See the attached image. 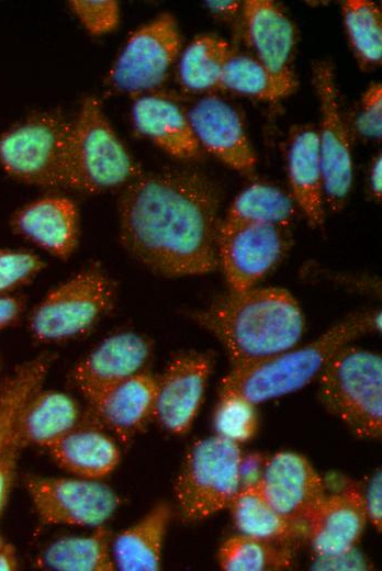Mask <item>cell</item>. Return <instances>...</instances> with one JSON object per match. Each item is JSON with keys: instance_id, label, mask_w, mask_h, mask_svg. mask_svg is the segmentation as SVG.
Returning a JSON list of instances; mask_svg holds the SVG:
<instances>
[{"instance_id": "16", "label": "cell", "mask_w": 382, "mask_h": 571, "mask_svg": "<svg viewBox=\"0 0 382 571\" xmlns=\"http://www.w3.org/2000/svg\"><path fill=\"white\" fill-rule=\"evenodd\" d=\"M193 133L205 150L232 169L250 173L257 158L237 111L223 99L206 96L188 112Z\"/></svg>"}, {"instance_id": "29", "label": "cell", "mask_w": 382, "mask_h": 571, "mask_svg": "<svg viewBox=\"0 0 382 571\" xmlns=\"http://www.w3.org/2000/svg\"><path fill=\"white\" fill-rule=\"evenodd\" d=\"M112 534L102 525L81 537L60 538L43 552L42 564L59 571H113Z\"/></svg>"}, {"instance_id": "26", "label": "cell", "mask_w": 382, "mask_h": 571, "mask_svg": "<svg viewBox=\"0 0 382 571\" xmlns=\"http://www.w3.org/2000/svg\"><path fill=\"white\" fill-rule=\"evenodd\" d=\"M229 510L234 524L241 534L290 547L305 539V523L279 513L266 501L255 484L240 488Z\"/></svg>"}, {"instance_id": "36", "label": "cell", "mask_w": 382, "mask_h": 571, "mask_svg": "<svg viewBox=\"0 0 382 571\" xmlns=\"http://www.w3.org/2000/svg\"><path fill=\"white\" fill-rule=\"evenodd\" d=\"M71 11L92 35L113 31L119 24V4L114 0H71Z\"/></svg>"}, {"instance_id": "5", "label": "cell", "mask_w": 382, "mask_h": 571, "mask_svg": "<svg viewBox=\"0 0 382 571\" xmlns=\"http://www.w3.org/2000/svg\"><path fill=\"white\" fill-rule=\"evenodd\" d=\"M318 394L325 410L356 437L382 435V358L351 344L339 349L321 371Z\"/></svg>"}, {"instance_id": "39", "label": "cell", "mask_w": 382, "mask_h": 571, "mask_svg": "<svg viewBox=\"0 0 382 571\" xmlns=\"http://www.w3.org/2000/svg\"><path fill=\"white\" fill-rule=\"evenodd\" d=\"M363 495V503L368 523L378 531L382 530V472L377 469L371 475L366 493Z\"/></svg>"}, {"instance_id": "18", "label": "cell", "mask_w": 382, "mask_h": 571, "mask_svg": "<svg viewBox=\"0 0 382 571\" xmlns=\"http://www.w3.org/2000/svg\"><path fill=\"white\" fill-rule=\"evenodd\" d=\"M157 379L139 372L89 403L88 419L128 440L154 417Z\"/></svg>"}, {"instance_id": "8", "label": "cell", "mask_w": 382, "mask_h": 571, "mask_svg": "<svg viewBox=\"0 0 382 571\" xmlns=\"http://www.w3.org/2000/svg\"><path fill=\"white\" fill-rule=\"evenodd\" d=\"M69 132L56 114L33 115L0 135V167L27 184L63 186Z\"/></svg>"}, {"instance_id": "1", "label": "cell", "mask_w": 382, "mask_h": 571, "mask_svg": "<svg viewBox=\"0 0 382 571\" xmlns=\"http://www.w3.org/2000/svg\"><path fill=\"white\" fill-rule=\"evenodd\" d=\"M220 205L217 186L200 171L139 175L120 197L121 243L160 276L209 273L218 267Z\"/></svg>"}, {"instance_id": "40", "label": "cell", "mask_w": 382, "mask_h": 571, "mask_svg": "<svg viewBox=\"0 0 382 571\" xmlns=\"http://www.w3.org/2000/svg\"><path fill=\"white\" fill-rule=\"evenodd\" d=\"M368 560L356 548L338 556L317 558L314 567L317 570H368Z\"/></svg>"}, {"instance_id": "27", "label": "cell", "mask_w": 382, "mask_h": 571, "mask_svg": "<svg viewBox=\"0 0 382 571\" xmlns=\"http://www.w3.org/2000/svg\"><path fill=\"white\" fill-rule=\"evenodd\" d=\"M296 213L293 200L277 187L255 183L243 190L221 221L218 238L233 231L258 224L288 227Z\"/></svg>"}, {"instance_id": "44", "label": "cell", "mask_w": 382, "mask_h": 571, "mask_svg": "<svg viewBox=\"0 0 382 571\" xmlns=\"http://www.w3.org/2000/svg\"><path fill=\"white\" fill-rule=\"evenodd\" d=\"M206 7L220 20H232L239 11L237 1H206Z\"/></svg>"}, {"instance_id": "23", "label": "cell", "mask_w": 382, "mask_h": 571, "mask_svg": "<svg viewBox=\"0 0 382 571\" xmlns=\"http://www.w3.org/2000/svg\"><path fill=\"white\" fill-rule=\"evenodd\" d=\"M53 459L69 473L100 480L117 467L121 454L116 444L88 422L78 425L48 447Z\"/></svg>"}, {"instance_id": "31", "label": "cell", "mask_w": 382, "mask_h": 571, "mask_svg": "<svg viewBox=\"0 0 382 571\" xmlns=\"http://www.w3.org/2000/svg\"><path fill=\"white\" fill-rule=\"evenodd\" d=\"M224 571H280L293 567L290 546L239 534L224 540L217 551Z\"/></svg>"}, {"instance_id": "25", "label": "cell", "mask_w": 382, "mask_h": 571, "mask_svg": "<svg viewBox=\"0 0 382 571\" xmlns=\"http://www.w3.org/2000/svg\"><path fill=\"white\" fill-rule=\"evenodd\" d=\"M80 411L72 398L38 389L25 404L20 417V434L24 446L48 448L79 425Z\"/></svg>"}, {"instance_id": "33", "label": "cell", "mask_w": 382, "mask_h": 571, "mask_svg": "<svg viewBox=\"0 0 382 571\" xmlns=\"http://www.w3.org/2000/svg\"><path fill=\"white\" fill-rule=\"evenodd\" d=\"M341 13L347 36L359 65L364 69L382 60V14L370 0H347Z\"/></svg>"}, {"instance_id": "22", "label": "cell", "mask_w": 382, "mask_h": 571, "mask_svg": "<svg viewBox=\"0 0 382 571\" xmlns=\"http://www.w3.org/2000/svg\"><path fill=\"white\" fill-rule=\"evenodd\" d=\"M135 128L170 156L192 160L201 155V146L188 115L180 107L161 96L145 94L132 108Z\"/></svg>"}, {"instance_id": "45", "label": "cell", "mask_w": 382, "mask_h": 571, "mask_svg": "<svg viewBox=\"0 0 382 571\" xmlns=\"http://www.w3.org/2000/svg\"><path fill=\"white\" fill-rule=\"evenodd\" d=\"M19 567L15 549L8 544L0 550V571H14Z\"/></svg>"}, {"instance_id": "19", "label": "cell", "mask_w": 382, "mask_h": 571, "mask_svg": "<svg viewBox=\"0 0 382 571\" xmlns=\"http://www.w3.org/2000/svg\"><path fill=\"white\" fill-rule=\"evenodd\" d=\"M13 231L53 256L67 259L78 242V212L65 197H45L19 209L12 216Z\"/></svg>"}, {"instance_id": "42", "label": "cell", "mask_w": 382, "mask_h": 571, "mask_svg": "<svg viewBox=\"0 0 382 571\" xmlns=\"http://www.w3.org/2000/svg\"><path fill=\"white\" fill-rule=\"evenodd\" d=\"M24 300L10 293H0V332L16 323L24 310Z\"/></svg>"}, {"instance_id": "34", "label": "cell", "mask_w": 382, "mask_h": 571, "mask_svg": "<svg viewBox=\"0 0 382 571\" xmlns=\"http://www.w3.org/2000/svg\"><path fill=\"white\" fill-rule=\"evenodd\" d=\"M255 404L234 393H220L214 413L216 435L236 444L254 437L258 426Z\"/></svg>"}, {"instance_id": "43", "label": "cell", "mask_w": 382, "mask_h": 571, "mask_svg": "<svg viewBox=\"0 0 382 571\" xmlns=\"http://www.w3.org/2000/svg\"><path fill=\"white\" fill-rule=\"evenodd\" d=\"M369 189L371 195L380 201L382 197V157L379 153L371 161L369 168Z\"/></svg>"}, {"instance_id": "10", "label": "cell", "mask_w": 382, "mask_h": 571, "mask_svg": "<svg viewBox=\"0 0 382 571\" xmlns=\"http://www.w3.org/2000/svg\"><path fill=\"white\" fill-rule=\"evenodd\" d=\"M24 486L42 523L97 527L119 506L114 491L99 480L26 475Z\"/></svg>"}, {"instance_id": "24", "label": "cell", "mask_w": 382, "mask_h": 571, "mask_svg": "<svg viewBox=\"0 0 382 571\" xmlns=\"http://www.w3.org/2000/svg\"><path fill=\"white\" fill-rule=\"evenodd\" d=\"M171 516L170 504L159 502L138 522L122 530L112 545L115 568L123 571L159 570L164 539Z\"/></svg>"}, {"instance_id": "37", "label": "cell", "mask_w": 382, "mask_h": 571, "mask_svg": "<svg viewBox=\"0 0 382 571\" xmlns=\"http://www.w3.org/2000/svg\"><path fill=\"white\" fill-rule=\"evenodd\" d=\"M358 133L372 141H380L382 136V86L372 82L363 92L359 112L356 117Z\"/></svg>"}, {"instance_id": "35", "label": "cell", "mask_w": 382, "mask_h": 571, "mask_svg": "<svg viewBox=\"0 0 382 571\" xmlns=\"http://www.w3.org/2000/svg\"><path fill=\"white\" fill-rule=\"evenodd\" d=\"M44 268L38 256L25 250L0 249V293L30 282Z\"/></svg>"}, {"instance_id": "28", "label": "cell", "mask_w": 382, "mask_h": 571, "mask_svg": "<svg viewBox=\"0 0 382 571\" xmlns=\"http://www.w3.org/2000/svg\"><path fill=\"white\" fill-rule=\"evenodd\" d=\"M297 80L292 70L274 72L254 56L232 53L218 88L260 100L276 101L290 96Z\"/></svg>"}, {"instance_id": "46", "label": "cell", "mask_w": 382, "mask_h": 571, "mask_svg": "<svg viewBox=\"0 0 382 571\" xmlns=\"http://www.w3.org/2000/svg\"><path fill=\"white\" fill-rule=\"evenodd\" d=\"M8 545V542L3 539V537L0 535V550L4 548Z\"/></svg>"}, {"instance_id": "32", "label": "cell", "mask_w": 382, "mask_h": 571, "mask_svg": "<svg viewBox=\"0 0 382 571\" xmlns=\"http://www.w3.org/2000/svg\"><path fill=\"white\" fill-rule=\"evenodd\" d=\"M232 53L229 44L221 37L207 34L196 36L180 58L181 85L193 92L218 88L223 68Z\"/></svg>"}, {"instance_id": "9", "label": "cell", "mask_w": 382, "mask_h": 571, "mask_svg": "<svg viewBox=\"0 0 382 571\" xmlns=\"http://www.w3.org/2000/svg\"><path fill=\"white\" fill-rule=\"evenodd\" d=\"M312 82L321 112L317 135L323 195L328 208L336 212L344 208L352 186L350 133L341 113L334 69L329 60L323 59L313 64Z\"/></svg>"}, {"instance_id": "11", "label": "cell", "mask_w": 382, "mask_h": 571, "mask_svg": "<svg viewBox=\"0 0 382 571\" xmlns=\"http://www.w3.org/2000/svg\"><path fill=\"white\" fill-rule=\"evenodd\" d=\"M181 47L176 19L162 13L126 41L109 75L116 90L137 93L161 85Z\"/></svg>"}, {"instance_id": "3", "label": "cell", "mask_w": 382, "mask_h": 571, "mask_svg": "<svg viewBox=\"0 0 382 571\" xmlns=\"http://www.w3.org/2000/svg\"><path fill=\"white\" fill-rule=\"evenodd\" d=\"M381 324L377 309L353 312L308 344L232 368L221 381L220 393L238 394L256 405L295 392L317 379L339 349L380 332Z\"/></svg>"}, {"instance_id": "4", "label": "cell", "mask_w": 382, "mask_h": 571, "mask_svg": "<svg viewBox=\"0 0 382 571\" xmlns=\"http://www.w3.org/2000/svg\"><path fill=\"white\" fill-rule=\"evenodd\" d=\"M139 175L99 100L85 98L70 123L63 186L98 193L126 186Z\"/></svg>"}, {"instance_id": "17", "label": "cell", "mask_w": 382, "mask_h": 571, "mask_svg": "<svg viewBox=\"0 0 382 571\" xmlns=\"http://www.w3.org/2000/svg\"><path fill=\"white\" fill-rule=\"evenodd\" d=\"M367 524L363 495L349 486L321 500L305 520V539L317 558L334 557L355 549Z\"/></svg>"}, {"instance_id": "41", "label": "cell", "mask_w": 382, "mask_h": 571, "mask_svg": "<svg viewBox=\"0 0 382 571\" xmlns=\"http://www.w3.org/2000/svg\"><path fill=\"white\" fill-rule=\"evenodd\" d=\"M268 457L260 452L241 455L239 464L240 488L256 484L265 470Z\"/></svg>"}, {"instance_id": "20", "label": "cell", "mask_w": 382, "mask_h": 571, "mask_svg": "<svg viewBox=\"0 0 382 571\" xmlns=\"http://www.w3.org/2000/svg\"><path fill=\"white\" fill-rule=\"evenodd\" d=\"M241 15L254 57L274 72L292 70L296 29L280 7L269 0H246Z\"/></svg>"}, {"instance_id": "13", "label": "cell", "mask_w": 382, "mask_h": 571, "mask_svg": "<svg viewBox=\"0 0 382 571\" xmlns=\"http://www.w3.org/2000/svg\"><path fill=\"white\" fill-rule=\"evenodd\" d=\"M290 235L284 226L248 225L218 238V266L231 291H245L266 276L285 255Z\"/></svg>"}, {"instance_id": "14", "label": "cell", "mask_w": 382, "mask_h": 571, "mask_svg": "<svg viewBox=\"0 0 382 571\" xmlns=\"http://www.w3.org/2000/svg\"><path fill=\"white\" fill-rule=\"evenodd\" d=\"M255 485L279 513L302 523L326 495L321 474L306 457L294 451H279L268 457Z\"/></svg>"}, {"instance_id": "12", "label": "cell", "mask_w": 382, "mask_h": 571, "mask_svg": "<svg viewBox=\"0 0 382 571\" xmlns=\"http://www.w3.org/2000/svg\"><path fill=\"white\" fill-rule=\"evenodd\" d=\"M212 355L184 351L176 355L157 379L154 417L169 433L190 430L199 413L212 371Z\"/></svg>"}, {"instance_id": "7", "label": "cell", "mask_w": 382, "mask_h": 571, "mask_svg": "<svg viewBox=\"0 0 382 571\" xmlns=\"http://www.w3.org/2000/svg\"><path fill=\"white\" fill-rule=\"evenodd\" d=\"M115 284L92 265L52 289L32 310L29 329L42 343H58L89 331L113 305Z\"/></svg>"}, {"instance_id": "15", "label": "cell", "mask_w": 382, "mask_h": 571, "mask_svg": "<svg viewBox=\"0 0 382 571\" xmlns=\"http://www.w3.org/2000/svg\"><path fill=\"white\" fill-rule=\"evenodd\" d=\"M150 355L151 345L142 335H112L78 362L71 373L72 383L90 402L115 384L142 372Z\"/></svg>"}, {"instance_id": "47", "label": "cell", "mask_w": 382, "mask_h": 571, "mask_svg": "<svg viewBox=\"0 0 382 571\" xmlns=\"http://www.w3.org/2000/svg\"><path fill=\"white\" fill-rule=\"evenodd\" d=\"M0 366H1V363H0Z\"/></svg>"}, {"instance_id": "6", "label": "cell", "mask_w": 382, "mask_h": 571, "mask_svg": "<svg viewBox=\"0 0 382 571\" xmlns=\"http://www.w3.org/2000/svg\"><path fill=\"white\" fill-rule=\"evenodd\" d=\"M239 445L218 435L188 449L176 477L173 495L186 522H200L228 508L240 490Z\"/></svg>"}, {"instance_id": "21", "label": "cell", "mask_w": 382, "mask_h": 571, "mask_svg": "<svg viewBox=\"0 0 382 571\" xmlns=\"http://www.w3.org/2000/svg\"><path fill=\"white\" fill-rule=\"evenodd\" d=\"M286 164L292 195L311 227L324 224V195L317 127L293 126L289 134Z\"/></svg>"}, {"instance_id": "38", "label": "cell", "mask_w": 382, "mask_h": 571, "mask_svg": "<svg viewBox=\"0 0 382 571\" xmlns=\"http://www.w3.org/2000/svg\"><path fill=\"white\" fill-rule=\"evenodd\" d=\"M24 447L19 428L10 444L0 455V516L7 505L14 480L15 469L21 449Z\"/></svg>"}, {"instance_id": "30", "label": "cell", "mask_w": 382, "mask_h": 571, "mask_svg": "<svg viewBox=\"0 0 382 571\" xmlns=\"http://www.w3.org/2000/svg\"><path fill=\"white\" fill-rule=\"evenodd\" d=\"M49 365L48 356H40L21 365L0 385V455L16 434L23 408L41 389Z\"/></svg>"}, {"instance_id": "2", "label": "cell", "mask_w": 382, "mask_h": 571, "mask_svg": "<svg viewBox=\"0 0 382 571\" xmlns=\"http://www.w3.org/2000/svg\"><path fill=\"white\" fill-rule=\"evenodd\" d=\"M191 317L222 344L232 368L296 346L305 327L296 299L277 287L231 291Z\"/></svg>"}]
</instances>
